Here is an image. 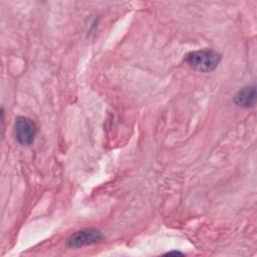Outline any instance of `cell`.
I'll use <instances>...</instances> for the list:
<instances>
[{"instance_id":"3","label":"cell","mask_w":257,"mask_h":257,"mask_svg":"<svg viewBox=\"0 0 257 257\" xmlns=\"http://www.w3.org/2000/svg\"><path fill=\"white\" fill-rule=\"evenodd\" d=\"M103 239L102 233L97 229H83L74 232L66 241L69 248H78L99 243Z\"/></svg>"},{"instance_id":"4","label":"cell","mask_w":257,"mask_h":257,"mask_svg":"<svg viewBox=\"0 0 257 257\" xmlns=\"http://www.w3.org/2000/svg\"><path fill=\"white\" fill-rule=\"evenodd\" d=\"M256 101V88L254 85H248L242 87L234 96V102L238 106L250 107L255 104Z\"/></svg>"},{"instance_id":"1","label":"cell","mask_w":257,"mask_h":257,"mask_svg":"<svg viewBox=\"0 0 257 257\" xmlns=\"http://www.w3.org/2000/svg\"><path fill=\"white\" fill-rule=\"evenodd\" d=\"M221 58V54L217 51L202 49L188 53L185 57V60L194 70L200 72H211L217 68Z\"/></svg>"},{"instance_id":"2","label":"cell","mask_w":257,"mask_h":257,"mask_svg":"<svg viewBox=\"0 0 257 257\" xmlns=\"http://www.w3.org/2000/svg\"><path fill=\"white\" fill-rule=\"evenodd\" d=\"M37 134L35 122L25 116L17 117L15 121V138L22 146H30L33 144Z\"/></svg>"}]
</instances>
